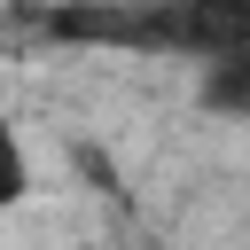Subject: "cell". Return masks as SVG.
Wrapping results in <instances>:
<instances>
[{
  "mask_svg": "<svg viewBox=\"0 0 250 250\" xmlns=\"http://www.w3.org/2000/svg\"><path fill=\"white\" fill-rule=\"evenodd\" d=\"M39 31L70 47L211 62L227 47H250V0H62V8H39Z\"/></svg>",
  "mask_w": 250,
  "mask_h": 250,
  "instance_id": "6da1fadb",
  "label": "cell"
},
{
  "mask_svg": "<svg viewBox=\"0 0 250 250\" xmlns=\"http://www.w3.org/2000/svg\"><path fill=\"white\" fill-rule=\"evenodd\" d=\"M195 109H211L227 125H250V47H227V55L195 62Z\"/></svg>",
  "mask_w": 250,
  "mask_h": 250,
  "instance_id": "7a4b0ae2",
  "label": "cell"
},
{
  "mask_svg": "<svg viewBox=\"0 0 250 250\" xmlns=\"http://www.w3.org/2000/svg\"><path fill=\"white\" fill-rule=\"evenodd\" d=\"M23 195H31V148L16 125H0V211H16Z\"/></svg>",
  "mask_w": 250,
  "mask_h": 250,
  "instance_id": "3957f363",
  "label": "cell"
}]
</instances>
